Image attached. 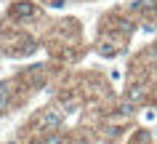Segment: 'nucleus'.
<instances>
[{"mask_svg": "<svg viewBox=\"0 0 157 144\" xmlns=\"http://www.w3.org/2000/svg\"><path fill=\"white\" fill-rule=\"evenodd\" d=\"M61 120H64V115H61V110H48L45 115L40 118V123H37V128L40 131H56L59 126H61Z\"/></svg>", "mask_w": 157, "mask_h": 144, "instance_id": "obj_1", "label": "nucleus"}, {"mask_svg": "<svg viewBox=\"0 0 157 144\" xmlns=\"http://www.w3.org/2000/svg\"><path fill=\"white\" fill-rule=\"evenodd\" d=\"M11 107V83H0V115H6Z\"/></svg>", "mask_w": 157, "mask_h": 144, "instance_id": "obj_2", "label": "nucleus"}, {"mask_svg": "<svg viewBox=\"0 0 157 144\" xmlns=\"http://www.w3.org/2000/svg\"><path fill=\"white\" fill-rule=\"evenodd\" d=\"M32 14H35V6L29 3V0H21V3H16V6H13V16H19V19L32 16Z\"/></svg>", "mask_w": 157, "mask_h": 144, "instance_id": "obj_3", "label": "nucleus"}, {"mask_svg": "<svg viewBox=\"0 0 157 144\" xmlns=\"http://www.w3.org/2000/svg\"><path fill=\"white\" fill-rule=\"evenodd\" d=\"M141 99H144V88H141V85H133L131 91H128V102L136 104V102H141Z\"/></svg>", "mask_w": 157, "mask_h": 144, "instance_id": "obj_4", "label": "nucleus"}, {"mask_svg": "<svg viewBox=\"0 0 157 144\" xmlns=\"http://www.w3.org/2000/svg\"><path fill=\"white\" fill-rule=\"evenodd\" d=\"M43 144H64V142H61V136H59V134H48L45 139H43Z\"/></svg>", "mask_w": 157, "mask_h": 144, "instance_id": "obj_5", "label": "nucleus"}, {"mask_svg": "<svg viewBox=\"0 0 157 144\" xmlns=\"http://www.w3.org/2000/svg\"><path fill=\"white\" fill-rule=\"evenodd\" d=\"M99 53H101V56H115V48H112V45H109V43H104V45H101V48H99Z\"/></svg>", "mask_w": 157, "mask_h": 144, "instance_id": "obj_6", "label": "nucleus"}, {"mask_svg": "<svg viewBox=\"0 0 157 144\" xmlns=\"http://www.w3.org/2000/svg\"><path fill=\"white\" fill-rule=\"evenodd\" d=\"M120 110H123V115H131V112H133V104H131V102H125Z\"/></svg>", "mask_w": 157, "mask_h": 144, "instance_id": "obj_7", "label": "nucleus"}, {"mask_svg": "<svg viewBox=\"0 0 157 144\" xmlns=\"http://www.w3.org/2000/svg\"><path fill=\"white\" fill-rule=\"evenodd\" d=\"M8 144H19V142H8Z\"/></svg>", "mask_w": 157, "mask_h": 144, "instance_id": "obj_8", "label": "nucleus"}]
</instances>
